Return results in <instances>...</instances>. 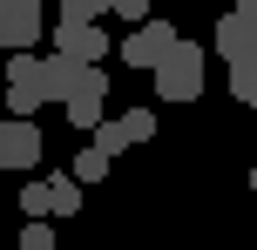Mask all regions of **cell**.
I'll use <instances>...</instances> for the list:
<instances>
[{
	"mask_svg": "<svg viewBox=\"0 0 257 250\" xmlns=\"http://www.w3.org/2000/svg\"><path fill=\"white\" fill-rule=\"evenodd\" d=\"M203 61H210V54L203 48H196V41H169V54H163V61H156L149 68V81H156V95H163V102H196V95H203Z\"/></svg>",
	"mask_w": 257,
	"mask_h": 250,
	"instance_id": "6da1fadb",
	"label": "cell"
},
{
	"mask_svg": "<svg viewBox=\"0 0 257 250\" xmlns=\"http://www.w3.org/2000/svg\"><path fill=\"white\" fill-rule=\"evenodd\" d=\"M149 135H156V108H122L115 122H108V115L95 122L88 142H95V149H108V156H122V149H142Z\"/></svg>",
	"mask_w": 257,
	"mask_h": 250,
	"instance_id": "7a4b0ae2",
	"label": "cell"
},
{
	"mask_svg": "<svg viewBox=\"0 0 257 250\" xmlns=\"http://www.w3.org/2000/svg\"><path fill=\"white\" fill-rule=\"evenodd\" d=\"M48 0H0V54H14V48H34L41 34H48Z\"/></svg>",
	"mask_w": 257,
	"mask_h": 250,
	"instance_id": "3957f363",
	"label": "cell"
},
{
	"mask_svg": "<svg viewBox=\"0 0 257 250\" xmlns=\"http://www.w3.org/2000/svg\"><path fill=\"white\" fill-rule=\"evenodd\" d=\"M169 41H176V27L156 21V14H142V21L128 27V41H122V68H142V75H149V68L169 54Z\"/></svg>",
	"mask_w": 257,
	"mask_h": 250,
	"instance_id": "277c9868",
	"label": "cell"
},
{
	"mask_svg": "<svg viewBox=\"0 0 257 250\" xmlns=\"http://www.w3.org/2000/svg\"><path fill=\"white\" fill-rule=\"evenodd\" d=\"M41 162V129L27 115H0V169L7 176H27Z\"/></svg>",
	"mask_w": 257,
	"mask_h": 250,
	"instance_id": "5b68a950",
	"label": "cell"
},
{
	"mask_svg": "<svg viewBox=\"0 0 257 250\" xmlns=\"http://www.w3.org/2000/svg\"><path fill=\"white\" fill-rule=\"evenodd\" d=\"M217 54H223V61H257V21H250V14H217Z\"/></svg>",
	"mask_w": 257,
	"mask_h": 250,
	"instance_id": "8992f818",
	"label": "cell"
},
{
	"mask_svg": "<svg viewBox=\"0 0 257 250\" xmlns=\"http://www.w3.org/2000/svg\"><path fill=\"white\" fill-rule=\"evenodd\" d=\"M54 48L75 61H108V34L95 21H54Z\"/></svg>",
	"mask_w": 257,
	"mask_h": 250,
	"instance_id": "52a82bcc",
	"label": "cell"
},
{
	"mask_svg": "<svg viewBox=\"0 0 257 250\" xmlns=\"http://www.w3.org/2000/svg\"><path fill=\"white\" fill-rule=\"evenodd\" d=\"M61 108H68V122H75V129H81V135H88V129H95V122H102V108H108V95H88V88H75V95H68V102H61Z\"/></svg>",
	"mask_w": 257,
	"mask_h": 250,
	"instance_id": "ba28073f",
	"label": "cell"
},
{
	"mask_svg": "<svg viewBox=\"0 0 257 250\" xmlns=\"http://www.w3.org/2000/svg\"><path fill=\"white\" fill-rule=\"evenodd\" d=\"M108 162H115V156H108V149H95V142H88V149H81L75 162H68V176H75L81 189H88V183H108Z\"/></svg>",
	"mask_w": 257,
	"mask_h": 250,
	"instance_id": "9c48e42d",
	"label": "cell"
},
{
	"mask_svg": "<svg viewBox=\"0 0 257 250\" xmlns=\"http://www.w3.org/2000/svg\"><path fill=\"white\" fill-rule=\"evenodd\" d=\"M48 210H54V216H75V210H81V183H75L68 169L48 176Z\"/></svg>",
	"mask_w": 257,
	"mask_h": 250,
	"instance_id": "30bf717a",
	"label": "cell"
},
{
	"mask_svg": "<svg viewBox=\"0 0 257 250\" xmlns=\"http://www.w3.org/2000/svg\"><path fill=\"white\" fill-rule=\"evenodd\" d=\"M230 95L257 115V61H237V68H230Z\"/></svg>",
	"mask_w": 257,
	"mask_h": 250,
	"instance_id": "8fae6325",
	"label": "cell"
},
{
	"mask_svg": "<svg viewBox=\"0 0 257 250\" xmlns=\"http://www.w3.org/2000/svg\"><path fill=\"white\" fill-rule=\"evenodd\" d=\"M21 250H54V216H27L21 223Z\"/></svg>",
	"mask_w": 257,
	"mask_h": 250,
	"instance_id": "7c38bea8",
	"label": "cell"
},
{
	"mask_svg": "<svg viewBox=\"0 0 257 250\" xmlns=\"http://www.w3.org/2000/svg\"><path fill=\"white\" fill-rule=\"evenodd\" d=\"M21 216H54V210H48V176L21 183Z\"/></svg>",
	"mask_w": 257,
	"mask_h": 250,
	"instance_id": "4fadbf2b",
	"label": "cell"
},
{
	"mask_svg": "<svg viewBox=\"0 0 257 250\" xmlns=\"http://www.w3.org/2000/svg\"><path fill=\"white\" fill-rule=\"evenodd\" d=\"M102 14H108V0H61L54 21H102Z\"/></svg>",
	"mask_w": 257,
	"mask_h": 250,
	"instance_id": "5bb4252c",
	"label": "cell"
},
{
	"mask_svg": "<svg viewBox=\"0 0 257 250\" xmlns=\"http://www.w3.org/2000/svg\"><path fill=\"white\" fill-rule=\"evenodd\" d=\"M108 14H122V21H142V14H149V0H108Z\"/></svg>",
	"mask_w": 257,
	"mask_h": 250,
	"instance_id": "9a60e30c",
	"label": "cell"
},
{
	"mask_svg": "<svg viewBox=\"0 0 257 250\" xmlns=\"http://www.w3.org/2000/svg\"><path fill=\"white\" fill-rule=\"evenodd\" d=\"M237 14H250V21H257V0H237Z\"/></svg>",
	"mask_w": 257,
	"mask_h": 250,
	"instance_id": "2e32d148",
	"label": "cell"
},
{
	"mask_svg": "<svg viewBox=\"0 0 257 250\" xmlns=\"http://www.w3.org/2000/svg\"><path fill=\"white\" fill-rule=\"evenodd\" d=\"M250 189H257V169H250Z\"/></svg>",
	"mask_w": 257,
	"mask_h": 250,
	"instance_id": "e0dca14e",
	"label": "cell"
},
{
	"mask_svg": "<svg viewBox=\"0 0 257 250\" xmlns=\"http://www.w3.org/2000/svg\"><path fill=\"white\" fill-rule=\"evenodd\" d=\"M54 7H61V0H54Z\"/></svg>",
	"mask_w": 257,
	"mask_h": 250,
	"instance_id": "ac0fdd59",
	"label": "cell"
},
{
	"mask_svg": "<svg viewBox=\"0 0 257 250\" xmlns=\"http://www.w3.org/2000/svg\"><path fill=\"white\" fill-rule=\"evenodd\" d=\"M0 115H7V108H0Z\"/></svg>",
	"mask_w": 257,
	"mask_h": 250,
	"instance_id": "d6986e66",
	"label": "cell"
}]
</instances>
